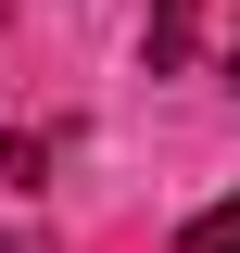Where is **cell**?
<instances>
[{
    "label": "cell",
    "mask_w": 240,
    "mask_h": 253,
    "mask_svg": "<svg viewBox=\"0 0 240 253\" xmlns=\"http://www.w3.org/2000/svg\"><path fill=\"white\" fill-rule=\"evenodd\" d=\"M177 253H240V203H215V215H190V241Z\"/></svg>",
    "instance_id": "2"
},
{
    "label": "cell",
    "mask_w": 240,
    "mask_h": 253,
    "mask_svg": "<svg viewBox=\"0 0 240 253\" xmlns=\"http://www.w3.org/2000/svg\"><path fill=\"white\" fill-rule=\"evenodd\" d=\"M0 253H51V241H26V228H0Z\"/></svg>",
    "instance_id": "3"
},
{
    "label": "cell",
    "mask_w": 240,
    "mask_h": 253,
    "mask_svg": "<svg viewBox=\"0 0 240 253\" xmlns=\"http://www.w3.org/2000/svg\"><path fill=\"white\" fill-rule=\"evenodd\" d=\"M152 76H190V63H202V76H228L240 89V0H152Z\"/></svg>",
    "instance_id": "1"
}]
</instances>
